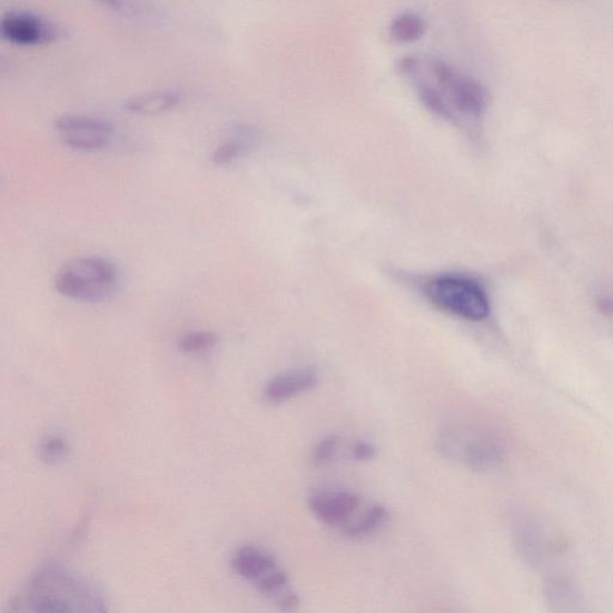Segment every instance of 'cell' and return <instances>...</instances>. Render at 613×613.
I'll return each instance as SVG.
<instances>
[{
    "label": "cell",
    "mask_w": 613,
    "mask_h": 613,
    "mask_svg": "<svg viewBox=\"0 0 613 613\" xmlns=\"http://www.w3.org/2000/svg\"><path fill=\"white\" fill-rule=\"evenodd\" d=\"M10 612H106L107 600L93 582L58 562L42 564L11 600Z\"/></svg>",
    "instance_id": "1"
},
{
    "label": "cell",
    "mask_w": 613,
    "mask_h": 613,
    "mask_svg": "<svg viewBox=\"0 0 613 613\" xmlns=\"http://www.w3.org/2000/svg\"><path fill=\"white\" fill-rule=\"evenodd\" d=\"M119 271L109 260L101 257H83L71 260L56 273L54 289L70 300L102 302L118 289Z\"/></svg>",
    "instance_id": "2"
},
{
    "label": "cell",
    "mask_w": 613,
    "mask_h": 613,
    "mask_svg": "<svg viewBox=\"0 0 613 613\" xmlns=\"http://www.w3.org/2000/svg\"><path fill=\"white\" fill-rule=\"evenodd\" d=\"M434 86L445 99L452 123L461 119L479 120L487 108V91L475 78L460 74L452 65L440 58H428L424 62Z\"/></svg>",
    "instance_id": "3"
},
{
    "label": "cell",
    "mask_w": 613,
    "mask_h": 613,
    "mask_svg": "<svg viewBox=\"0 0 613 613\" xmlns=\"http://www.w3.org/2000/svg\"><path fill=\"white\" fill-rule=\"evenodd\" d=\"M436 448L443 457L476 472L497 469L503 461V449L491 436L476 430L448 426L439 434Z\"/></svg>",
    "instance_id": "4"
},
{
    "label": "cell",
    "mask_w": 613,
    "mask_h": 613,
    "mask_svg": "<svg viewBox=\"0 0 613 613\" xmlns=\"http://www.w3.org/2000/svg\"><path fill=\"white\" fill-rule=\"evenodd\" d=\"M427 299L443 312L470 321L489 317L490 302L484 289L470 278L442 276L424 288Z\"/></svg>",
    "instance_id": "5"
},
{
    "label": "cell",
    "mask_w": 613,
    "mask_h": 613,
    "mask_svg": "<svg viewBox=\"0 0 613 613\" xmlns=\"http://www.w3.org/2000/svg\"><path fill=\"white\" fill-rule=\"evenodd\" d=\"M53 126L66 147L82 151L106 148L114 133L109 121L81 114L60 115Z\"/></svg>",
    "instance_id": "6"
},
{
    "label": "cell",
    "mask_w": 613,
    "mask_h": 613,
    "mask_svg": "<svg viewBox=\"0 0 613 613\" xmlns=\"http://www.w3.org/2000/svg\"><path fill=\"white\" fill-rule=\"evenodd\" d=\"M0 35L12 45L38 47L57 41L59 29L56 24L35 12L10 10L0 20Z\"/></svg>",
    "instance_id": "7"
},
{
    "label": "cell",
    "mask_w": 613,
    "mask_h": 613,
    "mask_svg": "<svg viewBox=\"0 0 613 613\" xmlns=\"http://www.w3.org/2000/svg\"><path fill=\"white\" fill-rule=\"evenodd\" d=\"M538 520L523 517L517 518L514 524V539L515 544L520 552V555L525 558L528 563L539 564L554 556L558 550V544L555 534H552L548 528Z\"/></svg>",
    "instance_id": "8"
},
{
    "label": "cell",
    "mask_w": 613,
    "mask_h": 613,
    "mask_svg": "<svg viewBox=\"0 0 613 613\" xmlns=\"http://www.w3.org/2000/svg\"><path fill=\"white\" fill-rule=\"evenodd\" d=\"M309 508L315 517L329 526L347 523L360 505V497L347 490L323 491L309 497Z\"/></svg>",
    "instance_id": "9"
},
{
    "label": "cell",
    "mask_w": 613,
    "mask_h": 613,
    "mask_svg": "<svg viewBox=\"0 0 613 613\" xmlns=\"http://www.w3.org/2000/svg\"><path fill=\"white\" fill-rule=\"evenodd\" d=\"M319 374L314 368L291 370L275 376L267 382L264 388V399L267 403L282 404L288 400L312 391L318 385Z\"/></svg>",
    "instance_id": "10"
},
{
    "label": "cell",
    "mask_w": 613,
    "mask_h": 613,
    "mask_svg": "<svg viewBox=\"0 0 613 613\" xmlns=\"http://www.w3.org/2000/svg\"><path fill=\"white\" fill-rule=\"evenodd\" d=\"M232 564L236 574L254 585L277 569L275 558L269 552L253 545H246L236 551Z\"/></svg>",
    "instance_id": "11"
},
{
    "label": "cell",
    "mask_w": 613,
    "mask_h": 613,
    "mask_svg": "<svg viewBox=\"0 0 613 613\" xmlns=\"http://www.w3.org/2000/svg\"><path fill=\"white\" fill-rule=\"evenodd\" d=\"M181 102L182 94L178 90H155L130 97L125 101L124 108L137 115H160L172 111Z\"/></svg>",
    "instance_id": "12"
},
{
    "label": "cell",
    "mask_w": 613,
    "mask_h": 613,
    "mask_svg": "<svg viewBox=\"0 0 613 613\" xmlns=\"http://www.w3.org/2000/svg\"><path fill=\"white\" fill-rule=\"evenodd\" d=\"M256 139L257 133L251 127L238 126L228 141L218 145L211 160L216 166H227L247 153L253 147Z\"/></svg>",
    "instance_id": "13"
},
{
    "label": "cell",
    "mask_w": 613,
    "mask_h": 613,
    "mask_svg": "<svg viewBox=\"0 0 613 613\" xmlns=\"http://www.w3.org/2000/svg\"><path fill=\"white\" fill-rule=\"evenodd\" d=\"M427 32V24L415 12H403L394 17L390 24V36L399 44H414Z\"/></svg>",
    "instance_id": "14"
},
{
    "label": "cell",
    "mask_w": 613,
    "mask_h": 613,
    "mask_svg": "<svg viewBox=\"0 0 613 613\" xmlns=\"http://www.w3.org/2000/svg\"><path fill=\"white\" fill-rule=\"evenodd\" d=\"M545 597L548 599V604L554 606L556 611H575L578 610L576 605L580 604V596L573 582L563 576H557L546 582Z\"/></svg>",
    "instance_id": "15"
},
{
    "label": "cell",
    "mask_w": 613,
    "mask_h": 613,
    "mask_svg": "<svg viewBox=\"0 0 613 613\" xmlns=\"http://www.w3.org/2000/svg\"><path fill=\"white\" fill-rule=\"evenodd\" d=\"M388 519V512L386 507L382 505H375L368 509L367 513L357 521L354 525L347 528V536L350 538H362L370 536V534L379 530L381 526H384Z\"/></svg>",
    "instance_id": "16"
},
{
    "label": "cell",
    "mask_w": 613,
    "mask_h": 613,
    "mask_svg": "<svg viewBox=\"0 0 613 613\" xmlns=\"http://www.w3.org/2000/svg\"><path fill=\"white\" fill-rule=\"evenodd\" d=\"M69 453V442L62 435H46L39 443V458L47 465L64 463L68 459Z\"/></svg>",
    "instance_id": "17"
},
{
    "label": "cell",
    "mask_w": 613,
    "mask_h": 613,
    "mask_svg": "<svg viewBox=\"0 0 613 613\" xmlns=\"http://www.w3.org/2000/svg\"><path fill=\"white\" fill-rule=\"evenodd\" d=\"M217 336L212 332L196 331L180 338L178 348L185 354L198 355L215 347Z\"/></svg>",
    "instance_id": "18"
},
{
    "label": "cell",
    "mask_w": 613,
    "mask_h": 613,
    "mask_svg": "<svg viewBox=\"0 0 613 613\" xmlns=\"http://www.w3.org/2000/svg\"><path fill=\"white\" fill-rule=\"evenodd\" d=\"M339 438L337 435H327L314 448L312 460L315 466L329 464L337 453Z\"/></svg>",
    "instance_id": "19"
},
{
    "label": "cell",
    "mask_w": 613,
    "mask_h": 613,
    "mask_svg": "<svg viewBox=\"0 0 613 613\" xmlns=\"http://www.w3.org/2000/svg\"><path fill=\"white\" fill-rule=\"evenodd\" d=\"M93 2L124 16H136L141 11L138 0H93Z\"/></svg>",
    "instance_id": "20"
},
{
    "label": "cell",
    "mask_w": 613,
    "mask_h": 613,
    "mask_svg": "<svg viewBox=\"0 0 613 613\" xmlns=\"http://www.w3.org/2000/svg\"><path fill=\"white\" fill-rule=\"evenodd\" d=\"M352 455L358 461H369L375 458L376 448L372 443L358 441L352 447Z\"/></svg>",
    "instance_id": "21"
}]
</instances>
